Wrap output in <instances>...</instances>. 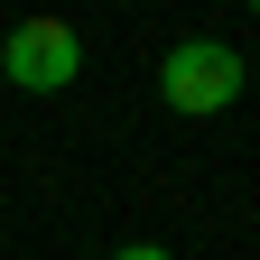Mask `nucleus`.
I'll return each mask as SVG.
<instances>
[{"label":"nucleus","mask_w":260,"mask_h":260,"mask_svg":"<svg viewBox=\"0 0 260 260\" xmlns=\"http://www.w3.org/2000/svg\"><path fill=\"white\" fill-rule=\"evenodd\" d=\"M158 103L186 112V121H214L242 103V56L223 38H177L168 56H158Z\"/></svg>","instance_id":"f257e3e1"},{"label":"nucleus","mask_w":260,"mask_h":260,"mask_svg":"<svg viewBox=\"0 0 260 260\" xmlns=\"http://www.w3.org/2000/svg\"><path fill=\"white\" fill-rule=\"evenodd\" d=\"M0 75L19 93H65L84 75V38L65 19H19V28H0Z\"/></svg>","instance_id":"f03ea898"},{"label":"nucleus","mask_w":260,"mask_h":260,"mask_svg":"<svg viewBox=\"0 0 260 260\" xmlns=\"http://www.w3.org/2000/svg\"><path fill=\"white\" fill-rule=\"evenodd\" d=\"M112 260H177V251H158V242H130V251H112Z\"/></svg>","instance_id":"7ed1b4c3"}]
</instances>
